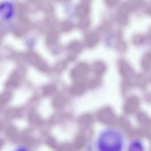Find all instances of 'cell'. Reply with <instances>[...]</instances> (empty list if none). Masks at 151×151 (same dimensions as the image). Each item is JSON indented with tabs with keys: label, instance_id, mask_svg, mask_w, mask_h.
Listing matches in <instances>:
<instances>
[{
	"label": "cell",
	"instance_id": "7a4b0ae2",
	"mask_svg": "<svg viewBox=\"0 0 151 151\" xmlns=\"http://www.w3.org/2000/svg\"><path fill=\"white\" fill-rule=\"evenodd\" d=\"M16 6L11 1H2L0 2V19L4 22H10L15 18Z\"/></svg>",
	"mask_w": 151,
	"mask_h": 151
},
{
	"label": "cell",
	"instance_id": "3957f363",
	"mask_svg": "<svg viewBox=\"0 0 151 151\" xmlns=\"http://www.w3.org/2000/svg\"><path fill=\"white\" fill-rule=\"evenodd\" d=\"M127 151H146V148L141 140L134 139L128 144Z\"/></svg>",
	"mask_w": 151,
	"mask_h": 151
},
{
	"label": "cell",
	"instance_id": "277c9868",
	"mask_svg": "<svg viewBox=\"0 0 151 151\" xmlns=\"http://www.w3.org/2000/svg\"><path fill=\"white\" fill-rule=\"evenodd\" d=\"M13 151H31V150L26 146L23 145H17L14 148Z\"/></svg>",
	"mask_w": 151,
	"mask_h": 151
},
{
	"label": "cell",
	"instance_id": "6da1fadb",
	"mask_svg": "<svg viewBox=\"0 0 151 151\" xmlns=\"http://www.w3.org/2000/svg\"><path fill=\"white\" fill-rule=\"evenodd\" d=\"M125 146L123 133L115 127L108 128L102 131L96 143L98 151H123Z\"/></svg>",
	"mask_w": 151,
	"mask_h": 151
}]
</instances>
